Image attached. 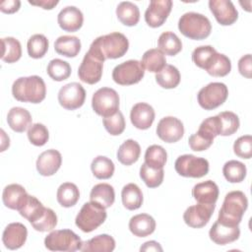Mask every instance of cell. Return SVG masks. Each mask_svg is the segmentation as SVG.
I'll return each instance as SVG.
<instances>
[{
	"mask_svg": "<svg viewBox=\"0 0 252 252\" xmlns=\"http://www.w3.org/2000/svg\"><path fill=\"white\" fill-rule=\"evenodd\" d=\"M129 48L128 38L121 32H115L96 37L89 51L104 62L105 59L120 58Z\"/></svg>",
	"mask_w": 252,
	"mask_h": 252,
	"instance_id": "cell-1",
	"label": "cell"
},
{
	"mask_svg": "<svg viewBox=\"0 0 252 252\" xmlns=\"http://www.w3.org/2000/svg\"><path fill=\"white\" fill-rule=\"evenodd\" d=\"M12 94L19 101L39 103L45 98L46 86L39 76L21 77L13 83Z\"/></svg>",
	"mask_w": 252,
	"mask_h": 252,
	"instance_id": "cell-2",
	"label": "cell"
},
{
	"mask_svg": "<svg viewBox=\"0 0 252 252\" xmlns=\"http://www.w3.org/2000/svg\"><path fill=\"white\" fill-rule=\"evenodd\" d=\"M247 207L248 200L245 194L239 190L231 191L225 195L217 220L225 225H238Z\"/></svg>",
	"mask_w": 252,
	"mask_h": 252,
	"instance_id": "cell-3",
	"label": "cell"
},
{
	"mask_svg": "<svg viewBox=\"0 0 252 252\" xmlns=\"http://www.w3.org/2000/svg\"><path fill=\"white\" fill-rule=\"evenodd\" d=\"M178 30L190 39L202 40L210 35L212 25L206 16L196 12H187L180 17Z\"/></svg>",
	"mask_w": 252,
	"mask_h": 252,
	"instance_id": "cell-4",
	"label": "cell"
},
{
	"mask_svg": "<svg viewBox=\"0 0 252 252\" xmlns=\"http://www.w3.org/2000/svg\"><path fill=\"white\" fill-rule=\"evenodd\" d=\"M105 209L95 202H88L83 205L78 213L75 223L84 232H92L101 225L106 220Z\"/></svg>",
	"mask_w": 252,
	"mask_h": 252,
	"instance_id": "cell-5",
	"label": "cell"
},
{
	"mask_svg": "<svg viewBox=\"0 0 252 252\" xmlns=\"http://www.w3.org/2000/svg\"><path fill=\"white\" fill-rule=\"evenodd\" d=\"M81 238L71 229L51 231L44 238V245L50 251L74 252L82 248Z\"/></svg>",
	"mask_w": 252,
	"mask_h": 252,
	"instance_id": "cell-6",
	"label": "cell"
},
{
	"mask_svg": "<svg viewBox=\"0 0 252 252\" xmlns=\"http://www.w3.org/2000/svg\"><path fill=\"white\" fill-rule=\"evenodd\" d=\"M92 107L94 111L104 117L111 116L119 110V95L111 88L98 89L92 97Z\"/></svg>",
	"mask_w": 252,
	"mask_h": 252,
	"instance_id": "cell-7",
	"label": "cell"
},
{
	"mask_svg": "<svg viewBox=\"0 0 252 252\" xmlns=\"http://www.w3.org/2000/svg\"><path fill=\"white\" fill-rule=\"evenodd\" d=\"M227 95V87L223 83L214 82L208 84L199 91L197 99L202 108L213 110L221 105L226 100Z\"/></svg>",
	"mask_w": 252,
	"mask_h": 252,
	"instance_id": "cell-8",
	"label": "cell"
},
{
	"mask_svg": "<svg viewBox=\"0 0 252 252\" xmlns=\"http://www.w3.org/2000/svg\"><path fill=\"white\" fill-rule=\"evenodd\" d=\"M176 172L183 177L201 178L209 172V161L193 155H182L175 160Z\"/></svg>",
	"mask_w": 252,
	"mask_h": 252,
	"instance_id": "cell-9",
	"label": "cell"
},
{
	"mask_svg": "<svg viewBox=\"0 0 252 252\" xmlns=\"http://www.w3.org/2000/svg\"><path fill=\"white\" fill-rule=\"evenodd\" d=\"M145 75V69L138 60H127L114 67L113 81L121 86H130L139 83Z\"/></svg>",
	"mask_w": 252,
	"mask_h": 252,
	"instance_id": "cell-10",
	"label": "cell"
},
{
	"mask_svg": "<svg viewBox=\"0 0 252 252\" xmlns=\"http://www.w3.org/2000/svg\"><path fill=\"white\" fill-rule=\"evenodd\" d=\"M103 70V61L88 51L78 69L80 80L86 84L94 85L100 81Z\"/></svg>",
	"mask_w": 252,
	"mask_h": 252,
	"instance_id": "cell-11",
	"label": "cell"
},
{
	"mask_svg": "<svg viewBox=\"0 0 252 252\" xmlns=\"http://www.w3.org/2000/svg\"><path fill=\"white\" fill-rule=\"evenodd\" d=\"M86 99V91L77 82L63 86L58 92V101L60 105L68 110H75L81 107Z\"/></svg>",
	"mask_w": 252,
	"mask_h": 252,
	"instance_id": "cell-12",
	"label": "cell"
},
{
	"mask_svg": "<svg viewBox=\"0 0 252 252\" xmlns=\"http://www.w3.org/2000/svg\"><path fill=\"white\" fill-rule=\"evenodd\" d=\"M216 208V204H201L190 206L183 214V220L187 225L193 228H201L205 226Z\"/></svg>",
	"mask_w": 252,
	"mask_h": 252,
	"instance_id": "cell-13",
	"label": "cell"
},
{
	"mask_svg": "<svg viewBox=\"0 0 252 252\" xmlns=\"http://www.w3.org/2000/svg\"><path fill=\"white\" fill-rule=\"evenodd\" d=\"M157 134L165 143L178 142L184 134L183 123L173 116L163 117L158 123Z\"/></svg>",
	"mask_w": 252,
	"mask_h": 252,
	"instance_id": "cell-14",
	"label": "cell"
},
{
	"mask_svg": "<svg viewBox=\"0 0 252 252\" xmlns=\"http://www.w3.org/2000/svg\"><path fill=\"white\" fill-rule=\"evenodd\" d=\"M171 0H152L145 12V21L151 28L163 25L171 12Z\"/></svg>",
	"mask_w": 252,
	"mask_h": 252,
	"instance_id": "cell-15",
	"label": "cell"
},
{
	"mask_svg": "<svg viewBox=\"0 0 252 252\" xmlns=\"http://www.w3.org/2000/svg\"><path fill=\"white\" fill-rule=\"evenodd\" d=\"M209 8L221 26H230L238 19V12L229 0H210Z\"/></svg>",
	"mask_w": 252,
	"mask_h": 252,
	"instance_id": "cell-16",
	"label": "cell"
},
{
	"mask_svg": "<svg viewBox=\"0 0 252 252\" xmlns=\"http://www.w3.org/2000/svg\"><path fill=\"white\" fill-rule=\"evenodd\" d=\"M28 236L27 227L21 222L9 223L2 234V241L6 248L10 250H16L21 248Z\"/></svg>",
	"mask_w": 252,
	"mask_h": 252,
	"instance_id": "cell-17",
	"label": "cell"
},
{
	"mask_svg": "<svg viewBox=\"0 0 252 252\" xmlns=\"http://www.w3.org/2000/svg\"><path fill=\"white\" fill-rule=\"evenodd\" d=\"M57 22L63 31L74 32L82 28L84 16L79 8L75 6H67L59 12Z\"/></svg>",
	"mask_w": 252,
	"mask_h": 252,
	"instance_id": "cell-18",
	"label": "cell"
},
{
	"mask_svg": "<svg viewBox=\"0 0 252 252\" xmlns=\"http://www.w3.org/2000/svg\"><path fill=\"white\" fill-rule=\"evenodd\" d=\"M61 163V154L57 150H47L38 156L36 159V170L42 176H51L57 172Z\"/></svg>",
	"mask_w": 252,
	"mask_h": 252,
	"instance_id": "cell-19",
	"label": "cell"
},
{
	"mask_svg": "<svg viewBox=\"0 0 252 252\" xmlns=\"http://www.w3.org/2000/svg\"><path fill=\"white\" fill-rule=\"evenodd\" d=\"M210 239L218 245H225L237 240L240 236L238 225H225L218 220L212 225L209 231Z\"/></svg>",
	"mask_w": 252,
	"mask_h": 252,
	"instance_id": "cell-20",
	"label": "cell"
},
{
	"mask_svg": "<svg viewBox=\"0 0 252 252\" xmlns=\"http://www.w3.org/2000/svg\"><path fill=\"white\" fill-rule=\"evenodd\" d=\"M155 110L153 106L146 102L136 103L130 112V119L132 124L140 130L149 129L155 120Z\"/></svg>",
	"mask_w": 252,
	"mask_h": 252,
	"instance_id": "cell-21",
	"label": "cell"
},
{
	"mask_svg": "<svg viewBox=\"0 0 252 252\" xmlns=\"http://www.w3.org/2000/svg\"><path fill=\"white\" fill-rule=\"evenodd\" d=\"M194 199L201 204H216L219 198V187L212 180L197 183L192 189Z\"/></svg>",
	"mask_w": 252,
	"mask_h": 252,
	"instance_id": "cell-22",
	"label": "cell"
},
{
	"mask_svg": "<svg viewBox=\"0 0 252 252\" xmlns=\"http://www.w3.org/2000/svg\"><path fill=\"white\" fill-rule=\"evenodd\" d=\"M28 193L26 189L20 185V184H9L7 185L2 193V200L4 205L11 209V210H17L22 207L25 200L28 197Z\"/></svg>",
	"mask_w": 252,
	"mask_h": 252,
	"instance_id": "cell-23",
	"label": "cell"
},
{
	"mask_svg": "<svg viewBox=\"0 0 252 252\" xmlns=\"http://www.w3.org/2000/svg\"><path fill=\"white\" fill-rule=\"evenodd\" d=\"M130 231L138 237H146L156 229V220L148 214H139L129 220Z\"/></svg>",
	"mask_w": 252,
	"mask_h": 252,
	"instance_id": "cell-24",
	"label": "cell"
},
{
	"mask_svg": "<svg viewBox=\"0 0 252 252\" xmlns=\"http://www.w3.org/2000/svg\"><path fill=\"white\" fill-rule=\"evenodd\" d=\"M7 122L13 131L22 133L30 128L32 115L26 108L20 106L12 107L7 114Z\"/></svg>",
	"mask_w": 252,
	"mask_h": 252,
	"instance_id": "cell-25",
	"label": "cell"
},
{
	"mask_svg": "<svg viewBox=\"0 0 252 252\" xmlns=\"http://www.w3.org/2000/svg\"><path fill=\"white\" fill-rule=\"evenodd\" d=\"M90 200L102 206L104 209L111 207L115 200L113 187L107 183H98L94 185L90 194Z\"/></svg>",
	"mask_w": 252,
	"mask_h": 252,
	"instance_id": "cell-26",
	"label": "cell"
},
{
	"mask_svg": "<svg viewBox=\"0 0 252 252\" xmlns=\"http://www.w3.org/2000/svg\"><path fill=\"white\" fill-rule=\"evenodd\" d=\"M141 154V147L138 142L128 139L123 142L117 150V159L124 165H131L135 163Z\"/></svg>",
	"mask_w": 252,
	"mask_h": 252,
	"instance_id": "cell-27",
	"label": "cell"
},
{
	"mask_svg": "<svg viewBox=\"0 0 252 252\" xmlns=\"http://www.w3.org/2000/svg\"><path fill=\"white\" fill-rule=\"evenodd\" d=\"M55 51L66 57H75L81 50V40L75 35H61L54 42Z\"/></svg>",
	"mask_w": 252,
	"mask_h": 252,
	"instance_id": "cell-28",
	"label": "cell"
},
{
	"mask_svg": "<svg viewBox=\"0 0 252 252\" xmlns=\"http://www.w3.org/2000/svg\"><path fill=\"white\" fill-rule=\"evenodd\" d=\"M115 248V240L108 234H99L83 242L81 251L84 252H111Z\"/></svg>",
	"mask_w": 252,
	"mask_h": 252,
	"instance_id": "cell-29",
	"label": "cell"
},
{
	"mask_svg": "<svg viewBox=\"0 0 252 252\" xmlns=\"http://www.w3.org/2000/svg\"><path fill=\"white\" fill-rule=\"evenodd\" d=\"M118 20L127 27L136 26L140 20V10L138 6L130 1L120 2L116 8Z\"/></svg>",
	"mask_w": 252,
	"mask_h": 252,
	"instance_id": "cell-30",
	"label": "cell"
},
{
	"mask_svg": "<svg viewBox=\"0 0 252 252\" xmlns=\"http://www.w3.org/2000/svg\"><path fill=\"white\" fill-rule=\"evenodd\" d=\"M121 199L123 206L130 211L139 209L143 204V193L139 186L135 183L126 184L121 191Z\"/></svg>",
	"mask_w": 252,
	"mask_h": 252,
	"instance_id": "cell-31",
	"label": "cell"
},
{
	"mask_svg": "<svg viewBox=\"0 0 252 252\" xmlns=\"http://www.w3.org/2000/svg\"><path fill=\"white\" fill-rule=\"evenodd\" d=\"M141 64L149 72L158 73L166 65V59L159 49L152 48L143 54Z\"/></svg>",
	"mask_w": 252,
	"mask_h": 252,
	"instance_id": "cell-32",
	"label": "cell"
},
{
	"mask_svg": "<svg viewBox=\"0 0 252 252\" xmlns=\"http://www.w3.org/2000/svg\"><path fill=\"white\" fill-rule=\"evenodd\" d=\"M58 203L64 208H70L77 204L80 198V191L76 184L71 182L62 183L56 195Z\"/></svg>",
	"mask_w": 252,
	"mask_h": 252,
	"instance_id": "cell-33",
	"label": "cell"
},
{
	"mask_svg": "<svg viewBox=\"0 0 252 252\" xmlns=\"http://www.w3.org/2000/svg\"><path fill=\"white\" fill-rule=\"evenodd\" d=\"M158 46L163 54L174 56L181 51L182 42L174 32H164L158 39Z\"/></svg>",
	"mask_w": 252,
	"mask_h": 252,
	"instance_id": "cell-34",
	"label": "cell"
},
{
	"mask_svg": "<svg viewBox=\"0 0 252 252\" xmlns=\"http://www.w3.org/2000/svg\"><path fill=\"white\" fill-rule=\"evenodd\" d=\"M1 59L6 63L17 62L22 56V46L18 39L12 36L1 38Z\"/></svg>",
	"mask_w": 252,
	"mask_h": 252,
	"instance_id": "cell-35",
	"label": "cell"
},
{
	"mask_svg": "<svg viewBox=\"0 0 252 252\" xmlns=\"http://www.w3.org/2000/svg\"><path fill=\"white\" fill-rule=\"evenodd\" d=\"M156 81L163 89H174L180 83V73L173 65L166 64L156 74Z\"/></svg>",
	"mask_w": 252,
	"mask_h": 252,
	"instance_id": "cell-36",
	"label": "cell"
},
{
	"mask_svg": "<svg viewBox=\"0 0 252 252\" xmlns=\"http://www.w3.org/2000/svg\"><path fill=\"white\" fill-rule=\"evenodd\" d=\"M45 207L35 197L28 195L22 207L19 209V213L22 217L27 219L31 223L35 221L44 212Z\"/></svg>",
	"mask_w": 252,
	"mask_h": 252,
	"instance_id": "cell-37",
	"label": "cell"
},
{
	"mask_svg": "<svg viewBox=\"0 0 252 252\" xmlns=\"http://www.w3.org/2000/svg\"><path fill=\"white\" fill-rule=\"evenodd\" d=\"M91 169L97 179H108L113 175L115 166L110 158L104 156H97L93 159Z\"/></svg>",
	"mask_w": 252,
	"mask_h": 252,
	"instance_id": "cell-38",
	"label": "cell"
},
{
	"mask_svg": "<svg viewBox=\"0 0 252 252\" xmlns=\"http://www.w3.org/2000/svg\"><path fill=\"white\" fill-rule=\"evenodd\" d=\"M222 173L224 178L230 183H239L244 180L247 169L244 163L238 160H228L222 167Z\"/></svg>",
	"mask_w": 252,
	"mask_h": 252,
	"instance_id": "cell-39",
	"label": "cell"
},
{
	"mask_svg": "<svg viewBox=\"0 0 252 252\" xmlns=\"http://www.w3.org/2000/svg\"><path fill=\"white\" fill-rule=\"evenodd\" d=\"M49 42L45 35L41 33H35L32 35L27 43L28 53L32 58H42L48 50Z\"/></svg>",
	"mask_w": 252,
	"mask_h": 252,
	"instance_id": "cell-40",
	"label": "cell"
},
{
	"mask_svg": "<svg viewBox=\"0 0 252 252\" xmlns=\"http://www.w3.org/2000/svg\"><path fill=\"white\" fill-rule=\"evenodd\" d=\"M220 125V135L230 136L234 134L239 128V118L231 111H222L218 115Z\"/></svg>",
	"mask_w": 252,
	"mask_h": 252,
	"instance_id": "cell-41",
	"label": "cell"
},
{
	"mask_svg": "<svg viewBox=\"0 0 252 252\" xmlns=\"http://www.w3.org/2000/svg\"><path fill=\"white\" fill-rule=\"evenodd\" d=\"M46 71H47L48 76L52 80L61 82L70 77L72 70H71V66L68 62H66L62 59H59V58H55V59H52L51 61H49Z\"/></svg>",
	"mask_w": 252,
	"mask_h": 252,
	"instance_id": "cell-42",
	"label": "cell"
},
{
	"mask_svg": "<svg viewBox=\"0 0 252 252\" xmlns=\"http://www.w3.org/2000/svg\"><path fill=\"white\" fill-rule=\"evenodd\" d=\"M140 177L149 188L158 187L164 177L163 168H153L144 162L140 167Z\"/></svg>",
	"mask_w": 252,
	"mask_h": 252,
	"instance_id": "cell-43",
	"label": "cell"
},
{
	"mask_svg": "<svg viewBox=\"0 0 252 252\" xmlns=\"http://www.w3.org/2000/svg\"><path fill=\"white\" fill-rule=\"evenodd\" d=\"M166 159V151L159 145H152L146 150L145 162L153 168H163Z\"/></svg>",
	"mask_w": 252,
	"mask_h": 252,
	"instance_id": "cell-44",
	"label": "cell"
},
{
	"mask_svg": "<svg viewBox=\"0 0 252 252\" xmlns=\"http://www.w3.org/2000/svg\"><path fill=\"white\" fill-rule=\"evenodd\" d=\"M231 70V62L230 59L221 53H218L215 55L212 63L207 68V72L209 75L214 77H224Z\"/></svg>",
	"mask_w": 252,
	"mask_h": 252,
	"instance_id": "cell-45",
	"label": "cell"
},
{
	"mask_svg": "<svg viewBox=\"0 0 252 252\" xmlns=\"http://www.w3.org/2000/svg\"><path fill=\"white\" fill-rule=\"evenodd\" d=\"M216 54L217 50L213 46L202 45L194 49L192 52V60L199 68L207 70Z\"/></svg>",
	"mask_w": 252,
	"mask_h": 252,
	"instance_id": "cell-46",
	"label": "cell"
},
{
	"mask_svg": "<svg viewBox=\"0 0 252 252\" xmlns=\"http://www.w3.org/2000/svg\"><path fill=\"white\" fill-rule=\"evenodd\" d=\"M31 224L37 231H51L57 224V216L53 210L50 208H45L42 215Z\"/></svg>",
	"mask_w": 252,
	"mask_h": 252,
	"instance_id": "cell-47",
	"label": "cell"
},
{
	"mask_svg": "<svg viewBox=\"0 0 252 252\" xmlns=\"http://www.w3.org/2000/svg\"><path fill=\"white\" fill-rule=\"evenodd\" d=\"M105 130L112 136H118L125 130V118L121 111H117L115 114L104 117L102 119Z\"/></svg>",
	"mask_w": 252,
	"mask_h": 252,
	"instance_id": "cell-48",
	"label": "cell"
},
{
	"mask_svg": "<svg viewBox=\"0 0 252 252\" xmlns=\"http://www.w3.org/2000/svg\"><path fill=\"white\" fill-rule=\"evenodd\" d=\"M28 138L32 145L41 147L48 141L49 133L46 126L41 123H34L28 130Z\"/></svg>",
	"mask_w": 252,
	"mask_h": 252,
	"instance_id": "cell-49",
	"label": "cell"
},
{
	"mask_svg": "<svg viewBox=\"0 0 252 252\" xmlns=\"http://www.w3.org/2000/svg\"><path fill=\"white\" fill-rule=\"evenodd\" d=\"M233 152L241 158H250L252 157V137L250 135H244L235 140Z\"/></svg>",
	"mask_w": 252,
	"mask_h": 252,
	"instance_id": "cell-50",
	"label": "cell"
},
{
	"mask_svg": "<svg viewBox=\"0 0 252 252\" xmlns=\"http://www.w3.org/2000/svg\"><path fill=\"white\" fill-rule=\"evenodd\" d=\"M213 142H214L213 139L206 137L205 135H203L202 133H200L198 131L196 133L192 134L188 139L189 147L191 148V150H193L195 152L206 151L207 149H209L212 146Z\"/></svg>",
	"mask_w": 252,
	"mask_h": 252,
	"instance_id": "cell-51",
	"label": "cell"
},
{
	"mask_svg": "<svg viewBox=\"0 0 252 252\" xmlns=\"http://www.w3.org/2000/svg\"><path fill=\"white\" fill-rule=\"evenodd\" d=\"M238 71L239 73L247 79L252 76V59L251 54H246L238 60Z\"/></svg>",
	"mask_w": 252,
	"mask_h": 252,
	"instance_id": "cell-52",
	"label": "cell"
},
{
	"mask_svg": "<svg viewBox=\"0 0 252 252\" xmlns=\"http://www.w3.org/2000/svg\"><path fill=\"white\" fill-rule=\"evenodd\" d=\"M21 7V1L19 0H7L0 3V10L6 14H13L19 11Z\"/></svg>",
	"mask_w": 252,
	"mask_h": 252,
	"instance_id": "cell-53",
	"label": "cell"
},
{
	"mask_svg": "<svg viewBox=\"0 0 252 252\" xmlns=\"http://www.w3.org/2000/svg\"><path fill=\"white\" fill-rule=\"evenodd\" d=\"M29 3L31 5H34V6H39L44 10H51L53 9L58 3V0H40V1H29Z\"/></svg>",
	"mask_w": 252,
	"mask_h": 252,
	"instance_id": "cell-54",
	"label": "cell"
},
{
	"mask_svg": "<svg viewBox=\"0 0 252 252\" xmlns=\"http://www.w3.org/2000/svg\"><path fill=\"white\" fill-rule=\"evenodd\" d=\"M141 251H162V248L161 246L159 245L158 242L155 241V240H151V241H147L145 242L141 248H140Z\"/></svg>",
	"mask_w": 252,
	"mask_h": 252,
	"instance_id": "cell-55",
	"label": "cell"
}]
</instances>
